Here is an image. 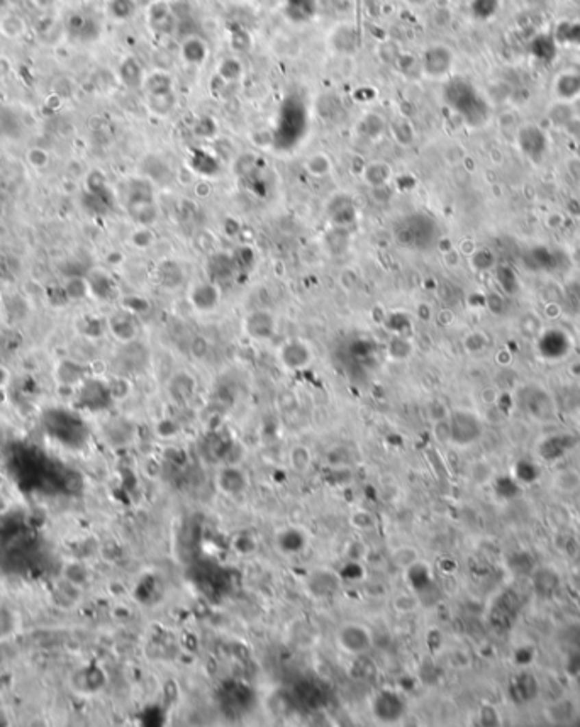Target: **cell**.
<instances>
[{
  "instance_id": "2e32d148",
  "label": "cell",
  "mask_w": 580,
  "mask_h": 727,
  "mask_svg": "<svg viewBox=\"0 0 580 727\" xmlns=\"http://www.w3.org/2000/svg\"><path fill=\"white\" fill-rule=\"evenodd\" d=\"M149 23H151L155 31L168 34L175 27V17H173V12L166 3H156V5H153L151 12H149Z\"/></svg>"
},
{
  "instance_id": "d590c367",
  "label": "cell",
  "mask_w": 580,
  "mask_h": 727,
  "mask_svg": "<svg viewBox=\"0 0 580 727\" xmlns=\"http://www.w3.org/2000/svg\"><path fill=\"white\" fill-rule=\"evenodd\" d=\"M496 265V258H494L492 251L490 249H479L472 255V266L479 272H486L490 270Z\"/></svg>"
},
{
  "instance_id": "60d3db41",
  "label": "cell",
  "mask_w": 580,
  "mask_h": 727,
  "mask_svg": "<svg viewBox=\"0 0 580 727\" xmlns=\"http://www.w3.org/2000/svg\"><path fill=\"white\" fill-rule=\"evenodd\" d=\"M390 355H392L394 358L404 359L411 355V346H409L404 340H394L392 343H390Z\"/></svg>"
},
{
  "instance_id": "f6af8a7d",
  "label": "cell",
  "mask_w": 580,
  "mask_h": 727,
  "mask_svg": "<svg viewBox=\"0 0 580 727\" xmlns=\"http://www.w3.org/2000/svg\"><path fill=\"white\" fill-rule=\"evenodd\" d=\"M31 2H33V5L38 7V9L48 10L51 9V7H55L56 3H58V0H31Z\"/></svg>"
},
{
  "instance_id": "74e56055",
  "label": "cell",
  "mask_w": 580,
  "mask_h": 727,
  "mask_svg": "<svg viewBox=\"0 0 580 727\" xmlns=\"http://www.w3.org/2000/svg\"><path fill=\"white\" fill-rule=\"evenodd\" d=\"M26 158H27V163H29V165L36 170L46 168L49 163V155L46 153V149L39 148V146H36V148H31L29 151H27Z\"/></svg>"
},
{
  "instance_id": "e575fe53",
  "label": "cell",
  "mask_w": 580,
  "mask_h": 727,
  "mask_svg": "<svg viewBox=\"0 0 580 727\" xmlns=\"http://www.w3.org/2000/svg\"><path fill=\"white\" fill-rule=\"evenodd\" d=\"M497 494L504 498H514L521 494V488H519L518 480L514 476H503V479L497 480Z\"/></svg>"
},
{
  "instance_id": "8fae6325",
  "label": "cell",
  "mask_w": 580,
  "mask_h": 727,
  "mask_svg": "<svg viewBox=\"0 0 580 727\" xmlns=\"http://www.w3.org/2000/svg\"><path fill=\"white\" fill-rule=\"evenodd\" d=\"M244 329L255 340H268L275 333V320L266 311H255L244 320Z\"/></svg>"
},
{
  "instance_id": "52a82bcc",
  "label": "cell",
  "mask_w": 580,
  "mask_h": 727,
  "mask_svg": "<svg viewBox=\"0 0 580 727\" xmlns=\"http://www.w3.org/2000/svg\"><path fill=\"white\" fill-rule=\"evenodd\" d=\"M455 56L448 46L433 44L423 53L421 70L429 78H443L453 68Z\"/></svg>"
},
{
  "instance_id": "3957f363",
  "label": "cell",
  "mask_w": 580,
  "mask_h": 727,
  "mask_svg": "<svg viewBox=\"0 0 580 727\" xmlns=\"http://www.w3.org/2000/svg\"><path fill=\"white\" fill-rule=\"evenodd\" d=\"M448 436L458 446H468L482 436V422L470 411H455L448 420Z\"/></svg>"
},
{
  "instance_id": "f1b7e54d",
  "label": "cell",
  "mask_w": 580,
  "mask_h": 727,
  "mask_svg": "<svg viewBox=\"0 0 580 727\" xmlns=\"http://www.w3.org/2000/svg\"><path fill=\"white\" fill-rule=\"evenodd\" d=\"M305 166H307V172L311 173L312 177H326V175L331 172V168H333V163H331V160L327 158L326 155L318 153V155H312L311 158L307 160Z\"/></svg>"
},
{
  "instance_id": "83f0119b",
  "label": "cell",
  "mask_w": 580,
  "mask_h": 727,
  "mask_svg": "<svg viewBox=\"0 0 580 727\" xmlns=\"http://www.w3.org/2000/svg\"><path fill=\"white\" fill-rule=\"evenodd\" d=\"M90 283H88L85 278H68L65 283V294L68 295L72 301H80L85 298L90 294Z\"/></svg>"
},
{
  "instance_id": "4dcf8cb0",
  "label": "cell",
  "mask_w": 580,
  "mask_h": 727,
  "mask_svg": "<svg viewBox=\"0 0 580 727\" xmlns=\"http://www.w3.org/2000/svg\"><path fill=\"white\" fill-rule=\"evenodd\" d=\"M392 134L394 138H396V141L401 142L402 146H409L414 141V129H412V126L405 119L394 120Z\"/></svg>"
},
{
  "instance_id": "d6986e66",
  "label": "cell",
  "mask_w": 580,
  "mask_h": 727,
  "mask_svg": "<svg viewBox=\"0 0 580 727\" xmlns=\"http://www.w3.org/2000/svg\"><path fill=\"white\" fill-rule=\"evenodd\" d=\"M0 33L9 39H19L27 33V21L19 14H5L0 19Z\"/></svg>"
},
{
  "instance_id": "44dd1931",
  "label": "cell",
  "mask_w": 580,
  "mask_h": 727,
  "mask_svg": "<svg viewBox=\"0 0 580 727\" xmlns=\"http://www.w3.org/2000/svg\"><path fill=\"white\" fill-rule=\"evenodd\" d=\"M143 84H144L146 90H148V97H153V95L173 94L172 78H170L166 73H163V71H156V73L149 75Z\"/></svg>"
},
{
  "instance_id": "bcb514c9",
  "label": "cell",
  "mask_w": 580,
  "mask_h": 727,
  "mask_svg": "<svg viewBox=\"0 0 580 727\" xmlns=\"http://www.w3.org/2000/svg\"><path fill=\"white\" fill-rule=\"evenodd\" d=\"M405 2L412 7H425V5H428L431 0H405Z\"/></svg>"
},
{
  "instance_id": "e0dca14e",
  "label": "cell",
  "mask_w": 580,
  "mask_h": 727,
  "mask_svg": "<svg viewBox=\"0 0 580 727\" xmlns=\"http://www.w3.org/2000/svg\"><path fill=\"white\" fill-rule=\"evenodd\" d=\"M390 177H392V170L383 162H373L370 163V165H366L365 170H363V178H365L366 183L373 188L386 187L387 181L390 180Z\"/></svg>"
},
{
  "instance_id": "603a6c76",
  "label": "cell",
  "mask_w": 580,
  "mask_h": 727,
  "mask_svg": "<svg viewBox=\"0 0 580 727\" xmlns=\"http://www.w3.org/2000/svg\"><path fill=\"white\" fill-rule=\"evenodd\" d=\"M529 256H531V263L536 266L538 270H543V272H551V270L557 268V251H553V249L546 248V246H538V248L531 249L529 251Z\"/></svg>"
},
{
  "instance_id": "ac0fdd59",
  "label": "cell",
  "mask_w": 580,
  "mask_h": 727,
  "mask_svg": "<svg viewBox=\"0 0 580 727\" xmlns=\"http://www.w3.org/2000/svg\"><path fill=\"white\" fill-rule=\"evenodd\" d=\"M234 270H236V262H234V258L226 255L212 256L211 262L207 263V272L218 281H226L227 278L233 275Z\"/></svg>"
},
{
  "instance_id": "ffe728a7",
  "label": "cell",
  "mask_w": 580,
  "mask_h": 727,
  "mask_svg": "<svg viewBox=\"0 0 580 727\" xmlns=\"http://www.w3.org/2000/svg\"><path fill=\"white\" fill-rule=\"evenodd\" d=\"M531 53L540 62H551L557 56V39L551 34H542L533 39Z\"/></svg>"
},
{
  "instance_id": "9a60e30c",
  "label": "cell",
  "mask_w": 580,
  "mask_h": 727,
  "mask_svg": "<svg viewBox=\"0 0 580 727\" xmlns=\"http://www.w3.org/2000/svg\"><path fill=\"white\" fill-rule=\"evenodd\" d=\"M207 49L209 48L204 39L197 38V36H190V38H187L181 42L180 53L181 58L187 63H190V65H201L205 60V56H207Z\"/></svg>"
},
{
  "instance_id": "cb8c5ba5",
  "label": "cell",
  "mask_w": 580,
  "mask_h": 727,
  "mask_svg": "<svg viewBox=\"0 0 580 727\" xmlns=\"http://www.w3.org/2000/svg\"><path fill=\"white\" fill-rule=\"evenodd\" d=\"M357 42H358L357 33H355L353 27H350V26H341L340 29L333 34V46L343 53L355 51Z\"/></svg>"
},
{
  "instance_id": "4316f807",
  "label": "cell",
  "mask_w": 580,
  "mask_h": 727,
  "mask_svg": "<svg viewBox=\"0 0 580 727\" xmlns=\"http://www.w3.org/2000/svg\"><path fill=\"white\" fill-rule=\"evenodd\" d=\"M557 42H565L570 46H580V23H565L562 24L553 34Z\"/></svg>"
},
{
  "instance_id": "ba28073f",
  "label": "cell",
  "mask_w": 580,
  "mask_h": 727,
  "mask_svg": "<svg viewBox=\"0 0 580 727\" xmlns=\"http://www.w3.org/2000/svg\"><path fill=\"white\" fill-rule=\"evenodd\" d=\"M570 336L562 329H546L542 333V336L538 337V343H536L540 356L544 359H550V361L565 358L570 353Z\"/></svg>"
},
{
  "instance_id": "b9f144b4",
  "label": "cell",
  "mask_w": 580,
  "mask_h": 727,
  "mask_svg": "<svg viewBox=\"0 0 580 727\" xmlns=\"http://www.w3.org/2000/svg\"><path fill=\"white\" fill-rule=\"evenodd\" d=\"M133 244L138 246V248H146V246H149L153 242V234L149 233L146 227H141L140 231H136V233L133 234Z\"/></svg>"
},
{
  "instance_id": "5b68a950",
  "label": "cell",
  "mask_w": 580,
  "mask_h": 727,
  "mask_svg": "<svg viewBox=\"0 0 580 727\" xmlns=\"http://www.w3.org/2000/svg\"><path fill=\"white\" fill-rule=\"evenodd\" d=\"M336 641L343 651L348 654H362L372 648V634L368 627L358 622H346L340 627L336 634Z\"/></svg>"
},
{
  "instance_id": "d6a6232c",
  "label": "cell",
  "mask_w": 580,
  "mask_h": 727,
  "mask_svg": "<svg viewBox=\"0 0 580 727\" xmlns=\"http://www.w3.org/2000/svg\"><path fill=\"white\" fill-rule=\"evenodd\" d=\"M557 575L555 573H551L550 570H542V572L538 573V575L535 576V585L536 589L540 590V594H551L555 589H557Z\"/></svg>"
},
{
  "instance_id": "7c38bea8",
  "label": "cell",
  "mask_w": 580,
  "mask_h": 727,
  "mask_svg": "<svg viewBox=\"0 0 580 727\" xmlns=\"http://www.w3.org/2000/svg\"><path fill=\"white\" fill-rule=\"evenodd\" d=\"M108 326L110 333H112L117 340L123 341V343H131V341L136 337V322H134L127 314H116V316H112L108 320Z\"/></svg>"
},
{
  "instance_id": "ab89813d",
  "label": "cell",
  "mask_w": 580,
  "mask_h": 727,
  "mask_svg": "<svg viewBox=\"0 0 580 727\" xmlns=\"http://www.w3.org/2000/svg\"><path fill=\"white\" fill-rule=\"evenodd\" d=\"M219 70H220V77H224L226 80H234V78L240 77L241 65H240V62H238V60L229 58V60H226V62H224L223 65H220Z\"/></svg>"
},
{
  "instance_id": "5bb4252c",
  "label": "cell",
  "mask_w": 580,
  "mask_h": 727,
  "mask_svg": "<svg viewBox=\"0 0 580 727\" xmlns=\"http://www.w3.org/2000/svg\"><path fill=\"white\" fill-rule=\"evenodd\" d=\"M280 355H282V361L286 363V366H289L292 370L304 368L309 363V359H311L309 349L302 343H297V341H292V343L286 344Z\"/></svg>"
},
{
  "instance_id": "9c48e42d",
  "label": "cell",
  "mask_w": 580,
  "mask_h": 727,
  "mask_svg": "<svg viewBox=\"0 0 580 727\" xmlns=\"http://www.w3.org/2000/svg\"><path fill=\"white\" fill-rule=\"evenodd\" d=\"M577 444V437L572 436L567 433H557L550 434V436L543 437L538 444V455L543 461L553 463L558 459L564 458L572 448Z\"/></svg>"
},
{
  "instance_id": "4fadbf2b",
  "label": "cell",
  "mask_w": 580,
  "mask_h": 727,
  "mask_svg": "<svg viewBox=\"0 0 580 727\" xmlns=\"http://www.w3.org/2000/svg\"><path fill=\"white\" fill-rule=\"evenodd\" d=\"M190 301L199 311H212L219 302V292L214 285L202 283L192 290Z\"/></svg>"
},
{
  "instance_id": "8992f818",
  "label": "cell",
  "mask_w": 580,
  "mask_h": 727,
  "mask_svg": "<svg viewBox=\"0 0 580 727\" xmlns=\"http://www.w3.org/2000/svg\"><path fill=\"white\" fill-rule=\"evenodd\" d=\"M516 141H518L521 153L529 162H543L548 151V138L542 127H538L536 124H526L518 131Z\"/></svg>"
},
{
  "instance_id": "f35d334b",
  "label": "cell",
  "mask_w": 580,
  "mask_h": 727,
  "mask_svg": "<svg viewBox=\"0 0 580 727\" xmlns=\"http://www.w3.org/2000/svg\"><path fill=\"white\" fill-rule=\"evenodd\" d=\"M535 682V678H533L531 675H528V673H525V675L518 676V682H516V695H521L522 698H531L533 695H535L536 690H529V685H533Z\"/></svg>"
},
{
  "instance_id": "7a4b0ae2",
  "label": "cell",
  "mask_w": 580,
  "mask_h": 727,
  "mask_svg": "<svg viewBox=\"0 0 580 727\" xmlns=\"http://www.w3.org/2000/svg\"><path fill=\"white\" fill-rule=\"evenodd\" d=\"M394 238L405 248L429 249L440 238V227L426 214H414L396 224Z\"/></svg>"
},
{
  "instance_id": "30bf717a",
  "label": "cell",
  "mask_w": 580,
  "mask_h": 727,
  "mask_svg": "<svg viewBox=\"0 0 580 727\" xmlns=\"http://www.w3.org/2000/svg\"><path fill=\"white\" fill-rule=\"evenodd\" d=\"M553 95L560 104H570L580 97V73L564 71L553 81Z\"/></svg>"
},
{
  "instance_id": "d4e9b609",
  "label": "cell",
  "mask_w": 580,
  "mask_h": 727,
  "mask_svg": "<svg viewBox=\"0 0 580 727\" xmlns=\"http://www.w3.org/2000/svg\"><path fill=\"white\" fill-rule=\"evenodd\" d=\"M512 472H514V479L522 483H535L542 476V470L538 468V465L528 461V459H521L516 463Z\"/></svg>"
},
{
  "instance_id": "484cf974",
  "label": "cell",
  "mask_w": 580,
  "mask_h": 727,
  "mask_svg": "<svg viewBox=\"0 0 580 727\" xmlns=\"http://www.w3.org/2000/svg\"><path fill=\"white\" fill-rule=\"evenodd\" d=\"M219 483H220V488H223V492H226V494H236V492L243 490L244 479L241 473H238V470L229 468V470H224V472L220 473Z\"/></svg>"
},
{
  "instance_id": "836d02e7",
  "label": "cell",
  "mask_w": 580,
  "mask_h": 727,
  "mask_svg": "<svg viewBox=\"0 0 580 727\" xmlns=\"http://www.w3.org/2000/svg\"><path fill=\"white\" fill-rule=\"evenodd\" d=\"M148 101H149V107H151L153 112L162 114V116L168 114L170 110L173 109V104H175V97H173V94L153 95V97H148Z\"/></svg>"
},
{
  "instance_id": "277c9868",
  "label": "cell",
  "mask_w": 580,
  "mask_h": 727,
  "mask_svg": "<svg viewBox=\"0 0 580 727\" xmlns=\"http://www.w3.org/2000/svg\"><path fill=\"white\" fill-rule=\"evenodd\" d=\"M519 405L536 420H550L555 417V404L550 395L540 387H525L519 392Z\"/></svg>"
},
{
  "instance_id": "f546056e",
  "label": "cell",
  "mask_w": 580,
  "mask_h": 727,
  "mask_svg": "<svg viewBox=\"0 0 580 727\" xmlns=\"http://www.w3.org/2000/svg\"><path fill=\"white\" fill-rule=\"evenodd\" d=\"M121 75H123V80L127 87H141L143 85V71H141L140 65L134 60L124 63Z\"/></svg>"
},
{
  "instance_id": "1f68e13d",
  "label": "cell",
  "mask_w": 580,
  "mask_h": 727,
  "mask_svg": "<svg viewBox=\"0 0 580 727\" xmlns=\"http://www.w3.org/2000/svg\"><path fill=\"white\" fill-rule=\"evenodd\" d=\"M360 129L362 133L365 134V136L368 138H377L380 136V134L383 133V129H386V124H383V120L380 119L377 114H370V116H366L365 119L360 123Z\"/></svg>"
},
{
  "instance_id": "6da1fadb",
  "label": "cell",
  "mask_w": 580,
  "mask_h": 727,
  "mask_svg": "<svg viewBox=\"0 0 580 727\" xmlns=\"http://www.w3.org/2000/svg\"><path fill=\"white\" fill-rule=\"evenodd\" d=\"M444 99L448 105L460 114L464 120L470 126H482L489 120V104L486 99L465 80H455L444 90Z\"/></svg>"
},
{
  "instance_id": "7402d4cb",
  "label": "cell",
  "mask_w": 580,
  "mask_h": 727,
  "mask_svg": "<svg viewBox=\"0 0 580 727\" xmlns=\"http://www.w3.org/2000/svg\"><path fill=\"white\" fill-rule=\"evenodd\" d=\"M496 280L501 290L506 295H516L519 290V277L509 265L496 266Z\"/></svg>"
},
{
  "instance_id": "ee69618b",
  "label": "cell",
  "mask_w": 580,
  "mask_h": 727,
  "mask_svg": "<svg viewBox=\"0 0 580 727\" xmlns=\"http://www.w3.org/2000/svg\"><path fill=\"white\" fill-rule=\"evenodd\" d=\"M10 380H12V375H10L9 368L5 365H0V390L9 387Z\"/></svg>"
},
{
  "instance_id": "7dc6e473",
  "label": "cell",
  "mask_w": 580,
  "mask_h": 727,
  "mask_svg": "<svg viewBox=\"0 0 580 727\" xmlns=\"http://www.w3.org/2000/svg\"><path fill=\"white\" fill-rule=\"evenodd\" d=\"M579 73H580V71H579Z\"/></svg>"
},
{
  "instance_id": "7bdbcfd3",
  "label": "cell",
  "mask_w": 580,
  "mask_h": 727,
  "mask_svg": "<svg viewBox=\"0 0 580 727\" xmlns=\"http://www.w3.org/2000/svg\"><path fill=\"white\" fill-rule=\"evenodd\" d=\"M12 73V62L5 55H0V80H5Z\"/></svg>"
},
{
  "instance_id": "8d00e7d4",
  "label": "cell",
  "mask_w": 580,
  "mask_h": 727,
  "mask_svg": "<svg viewBox=\"0 0 580 727\" xmlns=\"http://www.w3.org/2000/svg\"><path fill=\"white\" fill-rule=\"evenodd\" d=\"M472 9L475 12V17L479 19H489L499 9V0H475L472 3Z\"/></svg>"
}]
</instances>
